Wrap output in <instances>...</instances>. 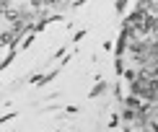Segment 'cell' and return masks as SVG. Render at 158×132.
I'll return each mask as SVG.
<instances>
[{
	"label": "cell",
	"mask_w": 158,
	"mask_h": 132,
	"mask_svg": "<svg viewBox=\"0 0 158 132\" xmlns=\"http://www.w3.org/2000/svg\"><path fill=\"white\" fill-rule=\"evenodd\" d=\"M148 26H150V31H158V16H153V18H150V21H148Z\"/></svg>",
	"instance_id": "6da1fadb"
}]
</instances>
